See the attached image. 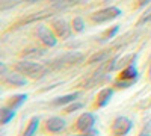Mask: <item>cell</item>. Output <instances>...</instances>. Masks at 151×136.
<instances>
[{
  "instance_id": "6da1fadb",
  "label": "cell",
  "mask_w": 151,
  "mask_h": 136,
  "mask_svg": "<svg viewBox=\"0 0 151 136\" xmlns=\"http://www.w3.org/2000/svg\"><path fill=\"white\" fill-rule=\"evenodd\" d=\"M15 71L24 74V76H29L32 79H41L44 77V74L47 73L45 67L36 62H27V60H20L15 64Z\"/></svg>"
},
{
  "instance_id": "7a4b0ae2",
  "label": "cell",
  "mask_w": 151,
  "mask_h": 136,
  "mask_svg": "<svg viewBox=\"0 0 151 136\" xmlns=\"http://www.w3.org/2000/svg\"><path fill=\"white\" fill-rule=\"evenodd\" d=\"M137 77H139V73H137V68L132 64V65H127L124 67L121 74H119V79L115 80V86H118V88H129V86H132Z\"/></svg>"
},
{
  "instance_id": "3957f363",
  "label": "cell",
  "mask_w": 151,
  "mask_h": 136,
  "mask_svg": "<svg viewBox=\"0 0 151 136\" xmlns=\"http://www.w3.org/2000/svg\"><path fill=\"white\" fill-rule=\"evenodd\" d=\"M122 14V11L116 6H109V8H104V9H100L97 12L91 15L92 21L95 23H104V21H110L113 18H118L119 15Z\"/></svg>"
},
{
  "instance_id": "277c9868",
  "label": "cell",
  "mask_w": 151,
  "mask_h": 136,
  "mask_svg": "<svg viewBox=\"0 0 151 136\" xmlns=\"http://www.w3.org/2000/svg\"><path fill=\"white\" fill-rule=\"evenodd\" d=\"M133 127L132 119H129L127 117H118L112 124V133L113 135H127Z\"/></svg>"
},
{
  "instance_id": "5b68a950",
  "label": "cell",
  "mask_w": 151,
  "mask_h": 136,
  "mask_svg": "<svg viewBox=\"0 0 151 136\" xmlns=\"http://www.w3.org/2000/svg\"><path fill=\"white\" fill-rule=\"evenodd\" d=\"M52 26H53V30H55V33H56L58 36H60V38H64V40L70 38L71 30H73V26H70L65 20H62V18L53 20Z\"/></svg>"
},
{
  "instance_id": "8992f818",
  "label": "cell",
  "mask_w": 151,
  "mask_h": 136,
  "mask_svg": "<svg viewBox=\"0 0 151 136\" xmlns=\"http://www.w3.org/2000/svg\"><path fill=\"white\" fill-rule=\"evenodd\" d=\"M36 35H38V38H40L45 45H48V47H53V45H56V42H58V38H56V33H53L52 30H50L48 27H45V26H40L36 29Z\"/></svg>"
},
{
  "instance_id": "52a82bcc",
  "label": "cell",
  "mask_w": 151,
  "mask_h": 136,
  "mask_svg": "<svg viewBox=\"0 0 151 136\" xmlns=\"http://www.w3.org/2000/svg\"><path fill=\"white\" fill-rule=\"evenodd\" d=\"M94 124H95V115L91 114V112H85L77 119V130H80V132L85 133V132H88L89 129H92Z\"/></svg>"
},
{
  "instance_id": "ba28073f",
  "label": "cell",
  "mask_w": 151,
  "mask_h": 136,
  "mask_svg": "<svg viewBox=\"0 0 151 136\" xmlns=\"http://www.w3.org/2000/svg\"><path fill=\"white\" fill-rule=\"evenodd\" d=\"M67 126V122L64 118H60V117H52V118H48L45 121V127L48 132H52V133H58V132H62L65 129Z\"/></svg>"
},
{
  "instance_id": "9c48e42d",
  "label": "cell",
  "mask_w": 151,
  "mask_h": 136,
  "mask_svg": "<svg viewBox=\"0 0 151 136\" xmlns=\"http://www.w3.org/2000/svg\"><path fill=\"white\" fill-rule=\"evenodd\" d=\"M3 79H5V82H8V83H11L12 86H23V85H26V77L24 76H21V73H3Z\"/></svg>"
},
{
  "instance_id": "30bf717a",
  "label": "cell",
  "mask_w": 151,
  "mask_h": 136,
  "mask_svg": "<svg viewBox=\"0 0 151 136\" xmlns=\"http://www.w3.org/2000/svg\"><path fill=\"white\" fill-rule=\"evenodd\" d=\"M112 95H113V89L112 88H103L101 91L98 92V95H97V106L98 107L106 106L110 101Z\"/></svg>"
},
{
  "instance_id": "8fae6325",
  "label": "cell",
  "mask_w": 151,
  "mask_h": 136,
  "mask_svg": "<svg viewBox=\"0 0 151 136\" xmlns=\"http://www.w3.org/2000/svg\"><path fill=\"white\" fill-rule=\"evenodd\" d=\"M27 100V95L26 94H15V95H12L9 97V100H8V106L11 109H18L21 107V104Z\"/></svg>"
},
{
  "instance_id": "7c38bea8",
  "label": "cell",
  "mask_w": 151,
  "mask_h": 136,
  "mask_svg": "<svg viewBox=\"0 0 151 136\" xmlns=\"http://www.w3.org/2000/svg\"><path fill=\"white\" fill-rule=\"evenodd\" d=\"M14 117H15V109H11L9 106L0 109V122L2 124H8Z\"/></svg>"
},
{
  "instance_id": "4fadbf2b",
  "label": "cell",
  "mask_w": 151,
  "mask_h": 136,
  "mask_svg": "<svg viewBox=\"0 0 151 136\" xmlns=\"http://www.w3.org/2000/svg\"><path fill=\"white\" fill-rule=\"evenodd\" d=\"M79 95H80V92H73V94H68V95H64V97H58L53 101V104L62 106V104H67V103H73V101L77 100Z\"/></svg>"
},
{
  "instance_id": "5bb4252c",
  "label": "cell",
  "mask_w": 151,
  "mask_h": 136,
  "mask_svg": "<svg viewBox=\"0 0 151 136\" xmlns=\"http://www.w3.org/2000/svg\"><path fill=\"white\" fill-rule=\"evenodd\" d=\"M82 0H53V6L55 8H68L73 5L80 3Z\"/></svg>"
},
{
  "instance_id": "9a60e30c",
  "label": "cell",
  "mask_w": 151,
  "mask_h": 136,
  "mask_svg": "<svg viewBox=\"0 0 151 136\" xmlns=\"http://www.w3.org/2000/svg\"><path fill=\"white\" fill-rule=\"evenodd\" d=\"M38 122H40V119H38L36 117H35V118H32V119H30V122H29V126H27V129L24 130V135H26V136L33 135V133H35V130L38 129Z\"/></svg>"
},
{
  "instance_id": "2e32d148",
  "label": "cell",
  "mask_w": 151,
  "mask_h": 136,
  "mask_svg": "<svg viewBox=\"0 0 151 136\" xmlns=\"http://www.w3.org/2000/svg\"><path fill=\"white\" fill-rule=\"evenodd\" d=\"M71 26H73V30H76V32H83L85 30V21L80 17H76L71 23Z\"/></svg>"
},
{
  "instance_id": "e0dca14e",
  "label": "cell",
  "mask_w": 151,
  "mask_h": 136,
  "mask_svg": "<svg viewBox=\"0 0 151 136\" xmlns=\"http://www.w3.org/2000/svg\"><path fill=\"white\" fill-rule=\"evenodd\" d=\"M109 58V52H101V53H95L94 56L89 58V64H94V62H101V60L107 59Z\"/></svg>"
},
{
  "instance_id": "ac0fdd59",
  "label": "cell",
  "mask_w": 151,
  "mask_h": 136,
  "mask_svg": "<svg viewBox=\"0 0 151 136\" xmlns=\"http://www.w3.org/2000/svg\"><path fill=\"white\" fill-rule=\"evenodd\" d=\"M36 56V58H40V56H42L44 55V50H41V48H33V52H24L23 53V56Z\"/></svg>"
},
{
  "instance_id": "d6986e66",
  "label": "cell",
  "mask_w": 151,
  "mask_h": 136,
  "mask_svg": "<svg viewBox=\"0 0 151 136\" xmlns=\"http://www.w3.org/2000/svg\"><path fill=\"white\" fill-rule=\"evenodd\" d=\"M82 106H83L82 103H73V104H70V106L65 109V112H68V114H70V112H76L77 109H82Z\"/></svg>"
},
{
  "instance_id": "ffe728a7",
  "label": "cell",
  "mask_w": 151,
  "mask_h": 136,
  "mask_svg": "<svg viewBox=\"0 0 151 136\" xmlns=\"http://www.w3.org/2000/svg\"><path fill=\"white\" fill-rule=\"evenodd\" d=\"M118 29H119L118 26H113V27H112L110 30H107V32H106V40H110V38H113V36L116 35Z\"/></svg>"
},
{
  "instance_id": "44dd1931",
  "label": "cell",
  "mask_w": 151,
  "mask_h": 136,
  "mask_svg": "<svg viewBox=\"0 0 151 136\" xmlns=\"http://www.w3.org/2000/svg\"><path fill=\"white\" fill-rule=\"evenodd\" d=\"M147 21H151V11L148 12L147 15H144V17L139 20V24H142V23H147Z\"/></svg>"
},
{
  "instance_id": "7402d4cb",
  "label": "cell",
  "mask_w": 151,
  "mask_h": 136,
  "mask_svg": "<svg viewBox=\"0 0 151 136\" xmlns=\"http://www.w3.org/2000/svg\"><path fill=\"white\" fill-rule=\"evenodd\" d=\"M85 135H89V136H92V135H98V130H94V127H92V129H89L88 132H85Z\"/></svg>"
},
{
  "instance_id": "603a6c76",
  "label": "cell",
  "mask_w": 151,
  "mask_h": 136,
  "mask_svg": "<svg viewBox=\"0 0 151 136\" xmlns=\"http://www.w3.org/2000/svg\"><path fill=\"white\" fill-rule=\"evenodd\" d=\"M151 2V0H139V6H145V5H148Z\"/></svg>"
},
{
  "instance_id": "cb8c5ba5",
  "label": "cell",
  "mask_w": 151,
  "mask_h": 136,
  "mask_svg": "<svg viewBox=\"0 0 151 136\" xmlns=\"http://www.w3.org/2000/svg\"><path fill=\"white\" fill-rule=\"evenodd\" d=\"M24 2H29V3H33V2H40V0H24Z\"/></svg>"
}]
</instances>
